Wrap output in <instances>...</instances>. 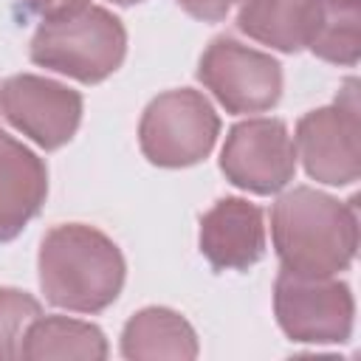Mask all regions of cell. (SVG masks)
I'll return each mask as SVG.
<instances>
[{
	"instance_id": "cell-4",
	"label": "cell",
	"mask_w": 361,
	"mask_h": 361,
	"mask_svg": "<svg viewBox=\"0 0 361 361\" xmlns=\"http://www.w3.org/2000/svg\"><path fill=\"white\" fill-rule=\"evenodd\" d=\"M220 133L212 102L189 87L166 90L141 116V152L155 166H192L203 161Z\"/></svg>"
},
{
	"instance_id": "cell-11",
	"label": "cell",
	"mask_w": 361,
	"mask_h": 361,
	"mask_svg": "<svg viewBox=\"0 0 361 361\" xmlns=\"http://www.w3.org/2000/svg\"><path fill=\"white\" fill-rule=\"evenodd\" d=\"M48 195L45 164L0 130V243L14 240L42 209Z\"/></svg>"
},
{
	"instance_id": "cell-9",
	"label": "cell",
	"mask_w": 361,
	"mask_h": 361,
	"mask_svg": "<svg viewBox=\"0 0 361 361\" xmlns=\"http://www.w3.org/2000/svg\"><path fill=\"white\" fill-rule=\"evenodd\" d=\"M0 107L6 118L42 149L68 144L82 118V96L76 90L31 73L3 82Z\"/></svg>"
},
{
	"instance_id": "cell-5",
	"label": "cell",
	"mask_w": 361,
	"mask_h": 361,
	"mask_svg": "<svg viewBox=\"0 0 361 361\" xmlns=\"http://www.w3.org/2000/svg\"><path fill=\"white\" fill-rule=\"evenodd\" d=\"M355 87V79H350L330 107H319L296 124V155L310 178L330 186L353 183L361 175V118Z\"/></svg>"
},
{
	"instance_id": "cell-1",
	"label": "cell",
	"mask_w": 361,
	"mask_h": 361,
	"mask_svg": "<svg viewBox=\"0 0 361 361\" xmlns=\"http://www.w3.org/2000/svg\"><path fill=\"white\" fill-rule=\"evenodd\" d=\"M274 248L285 271L299 276H336L358 248L355 200L336 197L310 186H296L274 203Z\"/></svg>"
},
{
	"instance_id": "cell-14",
	"label": "cell",
	"mask_w": 361,
	"mask_h": 361,
	"mask_svg": "<svg viewBox=\"0 0 361 361\" xmlns=\"http://www.w3.org/2000/svg\"><path fill=\"white\" fill-rule=\"evenodd\" d=\"M107 355L104 333L96 324L68 319V316H37L25 330L20 358H76V361H102Z\"/></svg>"
},
{
	"instance_id": "cell-18",
	"label": "cell",
	"mask_w": 361,
	"mask_h": 361,
	"mask_svg": "<svg viewBox=\"0 0 361 361\" xmlns=\"http://www.w3.org/2000/svg\"><path fill=\"white\" fill-rule=\"evenodd\" d=\"M25 8L42 20H54V17H65V14H73L79 8L87 6V0H23Z\"/></svg>"
},
{
	"instance_id": "cell-15",
	"label": "cell",
	"mask_w": 361,
	"mask_h": 361,
	"mask_svg": "<svg viewBox=\"0 0 361 361\" xmlns=\"http://www.w3.org/2000/svg\"><path fill=\"white\" fill-rule=\"evenodd\" d=\"M305 11L307 0H240L237 25L251 39L290 54L305 48Z\"/></svg>"
},
{
	"instance_id": "cell-7",
	"label": "cell",
	"mask_w": 361,
	"mask_h": 361,
	"mask_svg": "<svg viewBox=\"0 0 361 361\" xmlns=\"http://www.w3.org/2000/svg\"><path fill=\"white\" fill-rule=\"evenodd\" d=\"M197 79L228 113H259L276 104L282 93V68L262 51L234 37H217L197 65Z\"/></svg>"
},
{
	"instance_id": "cell-17",
	"label": "cell",
	"mask_w": 361,
	"mask_h": 361,
	"mask_svg": "<svg viewBox=\"0 0 361 361\" xmlns=\"http://www.w3.org/2000/svg\"><path fill=\"white\" fill-rule=\"evenodd\" d=\"M175 3L186 14H192V17L203 20V23H217V20H223L231 11V6L237 0H175Z\"/></svg>"
},
{
	"instance_id": "cell-13",
	"label": "cell",
	"mask_w": 361,
	"mask_h": 361,
	"mask_svg": "<svg viewBox=\"0 0 361 361\" xmlns=\"http://www.w3.org/2000/svg\"><path fill=\"white\" fill-rule=\"evenodd\" d=\"M121 353L133 361H189L197 355V336L180 313L166 307H147L127 322L121 336Z\"/></svg>"
},
{
	"instance_id": "cell-8",
	"label": "cell",
	"mask_w": 361,
	"mask_h": 361,
	"mask_svg": "<svg viewBox=\"0 0 361 361\" xmlns=\"http://www.w3.org/2000/svg\"><path fill=\"white\" fill-rule=\"evenodd\" d=\"M223 175L248 192H279L296 169V147L279 118H248L231 127L220 152Z\"/></svg>"
},
{
	"instance_id": "cell-16",
	"label": "cell",
	"mask_w": 361,
	"mask_h": 361,
	"mask_svg": "<svg viewBox=\"0 0 361 361\" xmlns=\"http://www.w3.org/2000/svg\"><path fill=\"white\" fill-rule=\"evenodd\" d=\"M42 316L39 302L17 288H0V361L20 358V347L31 322Z\"/></svg>"
},
{
	"instance_id": "cell-3",
	"label": "cell",
	"mask_w": 361,
	"mask_h": 361,
	"mask_svg": "<svg viewBox=\"0 0 361 361\" xmlns=\"http://www.w3.org/2000/svg\"><path fill=\"white\" fill-rule=\"evenodd\" d=\"M127 31L107 8L85 6L73 14L45 20L31 39V59L42 68L96 85L124 59Z\"/></svg>"
},
{
	"instance_id": "cell-6",
	"label": "cell",
	"mask_w": 361,
	"mask_h": 361,
	"mask_svg": "<svg viewBox=\"0 0 361 361\" xmlns=\"http://www.w3.org/2000/svg\"><path fill=\"white\" fill-rule=\"evenodd\" d=\"M274 310L293 341L336 344L353 333V293L333 276H299L282 268L274 288Z\"/></svg>"
},
{
	"instance_id": "cell-10",
	"label": "cell",
	"mask_w": 361,
	"mask_h": 361,
	"mask_svg": "<svg viewBox=\"0 0 361 361\" xmlns=\"http://www.w3.org/2000/svg\"><path fill=\"white\" fill-rule=\"evenodd\" d=\"M200 251L217 271H245L265 251L262 212L243 197L217 200L200 220Z\"/></svg>"
},
{
	"instance_id": "cell-2",
	"label": "cell",
	"mask_w": 361,
	"mask_h": 361,
	"mask_svg": "<svg viewBox=\"0 0 361 361\" xmlns=\"http://www.w3.org/2000/svg\"><path fill=\"white\" fill-rule=\"evenodd\" d=\"M39 285L45 299L56 307L99 313L121 293L124 257L99 228L65 223L42 237Z\"/></svg>"
},
{
	"instance_id": "cell-19",
	"label": "cell",
	"mask_w": 361,
	"mask_h": 361,
	"mask_svg": "<svg viewBox=\"0 0 361 361\" xmlns=\"http://www.w3.org/2000/svg\"><path fill=\"white\" fill-rule=\"evenodd\" d=\"M113 3H118V6H130V3H141V0H113Z\"/></svg>"
},
{
	"instance_id": "cell-12",
	"label": "cell",
	"mask_w": 361,
	"mask_h": 361,
	"mask_svg": "<svg viewBox=\"0 0 361 361\" xmlns=\"http://www.w3.org/2000/svg\"><path fill=\"white\" fill-rule=\"evenodd\" d=\"M305 45L336 65H355L361 51V0H307Z\"/></svg>"
}]
</instances>
